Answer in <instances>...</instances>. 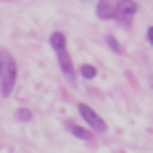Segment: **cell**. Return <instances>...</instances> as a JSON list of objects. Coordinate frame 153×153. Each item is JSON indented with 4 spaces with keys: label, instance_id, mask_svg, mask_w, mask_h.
<instances>
[{
    "label": "cell",
    "instance_id": "cell-2",
    "mask_svg": "<svg viewBox=\"0 0 153 153\" xmlns=\"http://www.w3.org/2000/svg\"><path fill=\"white\" fill-rule=\"evenodd\" d=\"M135 16H137V3L135 0H116V13H114V19L122 24L124 29L132 27V19Z\"/></svg>",
    "mask_w": 153,
    "mask_h": 153
},
{
    "label": "cell",
    "instance_id": "cell-10",
    "mask_svg": "<svg viewBox=\"0 0 153 153\" xmlns=\"http://www.w3.org/2000/svg\"><path fill=\"white\" fill-rule=\"evenodd\" d=\"M16 122H32V111L29 108H16Z\"/></svg>",
    "mask_w": 153,
    "mask_h": 153
},
{
    "label": "cell",
    "instance_id": "cell-11",
    "mask_svg": "<svg viewBox=\"0 0 153 153\" xmlns=\"http://www.w3.org/2000/svg\"><path fill=\"white\" fill-rule=\"evenodd\" d=\"M145 37H148V42L153 45V27H148V32H145Z\"/></svg>",
    "mask_w": 153,
    "mask_h": 153
},
{
    "label": "cell",
    "instance_id": "cell-6",
    "mask_svg": "<svg viewBox=\"0 0 153 153\" xmlns=\"http://www.w3.org/2000/svg\"><path fill=\"white\" fill-rule=\"evenodd\" d=\"M66 129H69V135H74L76 140H85V143H90V140H92V129H90V127H82V124L66 119Z\"/></svg>",
    "mask_w": 153,
    "mask_h": 153
},
{
    "label": "cell",
    "instance_id": "cell-3",
    "mask_svg": "<svg viewBox=\"0 0 153 153\" xmlns=\"http://www.w3.org/2000/svg\"><path fill=\"white\" fill-rule=\"evenodd\" d=\"M76 111H79L82 122H87V127H90L92 132H106V122H103V116H100L95 108H90L87 103H79V106H76Z\"/></svg>",
    "mask_w": 153,
    "mask_h": 153
},
{
    "label": "cell",
    "instance_id": "cell-8",
    "mask_svg": "<svg viewBox=\"0 0 153 153\" xmlns=\"http://www.w3.org/2000/svg\"><path fill=\"white\" fill-rule=\"evenodd\" d=\"M79 76H82V79H95V76H98V69H95L92 63H82V66H79Z\"/></svg>",
    "mask_w": 153,
    "mask_h": 153
},
{
    "label": "cell",
    "instance_id": "cell-9",
    "mask_svg": "<svg viewBox=\"0 0 153 153\" xmlns=\"http://www.w3.org/2000/svg\"><path fill=\"white\" fill-rule=\"evenodd\" d=\"M106 45L111 48V50H114L116 56H122V53H124V45L119 42V40H116V37H114V34H106Z\"/></svg>",
    "mask_w": 153,
    "mask_h": 153
},
{
    "label": "cell",
    "instance_id": "cell-5",
    "mask_svg": "<svg viewBox=\"0 0 153 153\" xmlns=\"http://www.w3.org/2000/svg\"><path fill=\"white\" fill-rule=\"evenodd\" d=\"M114 13H116V0H98V5H95V16H98L100 21L114 19Z\"/></svg>",
    "mask_w": 153,
    "mask_h": 153
},
{
    "label": "cell",
    "instance_id": "cell-1",
    "mask_svg": "<svg viewBox=\"0 0 153 153\" xmlns=\"http://www.w3.org/2000/svg\"><path fill=\"white\" fill-rule=\"evenodd\" d=\"M16 79H19V66L16 58L8 50H0V92L8 98L16 87Z\"/></svg>",
    "mask_w": 153,
    "mask_h": 153
},
{
    "label": "cell",
    "instance_id": "cell-4",
    "mask_svg": "<svg viewBox=\"0 0 153 153\" xmlns=\"http://www.w3.org/2000/svg\"><path fill=\"white\" fill-rule=\"evenodd\" d=\"M56 56H58V66H61L63 76H66V79L74 85V82H76V69H74V63H71V56H69V50H58Z\"/></svg>",
    "mask_w": 153,
    "mask_h": 153
},
{
    "label": "cell",
    "instance_id": "cell-7",
    "mask_svg": "<svg viewBox=\"0 0 153 153\" xmlns=\"http://www.w3.org/2000/svg\"><path fill=\"white\" fill-rule=\"evenodd\" d=\"M50 48L58 53V50H66V34L63 32H53L50 34Z\"/></svg>",
    "mask_w": 153,
    "mask_h": 153
}]
</instances>
